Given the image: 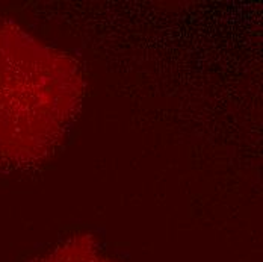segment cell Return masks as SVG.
<instances>
[{"instance_id": "cell-1", "label": "cell", "mask_w": 263, "mask_h": 262, "mask_svg": "<svg viewBox=\"0 0 263 262\" xmlns=\"http://www.w3.org/2000/svg\"><path fill=\"white\" fill-rule=\"evenodd\" d=\"M44 262H110L99 256L97 252L88 242H74L71 246L62 247L50 255Z\"/></svg>"}]
</instances>
